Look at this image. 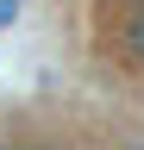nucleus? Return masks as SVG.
Here are the masks:
<instances>
[{"label": "nucleus", "instance_id": "1", "mask_svg": "<svg viewBox=\"0 0 144 150\" xmlns=\"http://www.w3.org/2000/svg\"><path fill=\"white\" fill-rule=\"evenodd\" d=\"M13 13H19V0H0V25H13Z\"/></svg>", "mask_w": 144, "mask_h": 150}]
</instances>
